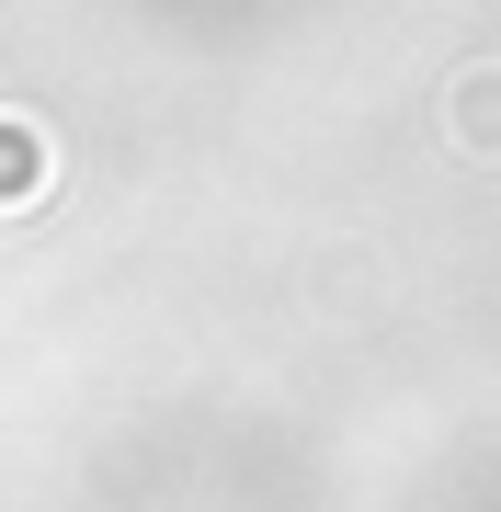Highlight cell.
I'll use <instances>...</instances> for the list:
<instances>
[{
    "instance_id": "1",
    "label": "cell",
    "mask_w": 501,
    "mask_h": 512,
    "mask_svg": "<svg viewBox=\"0 0 501 512\" xmlns=\"http://www.w3.org/2000/svg\"><path fill=\"white\" fill-rule=\"evenodd\" d=\"M0 194H35V137H0Z\"/></svg>"
}]
</instances>
